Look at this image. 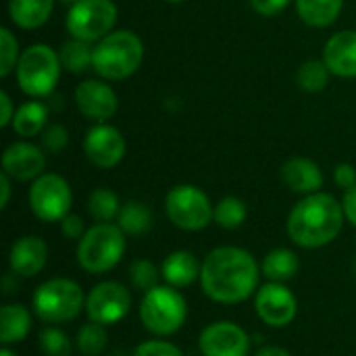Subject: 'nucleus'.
Masks as SVG:
<instances>
[{
  "label": "nucleus",
  "mask_w": 356,
  "mask_h": 356,
  "mask_svg": "<svg viewBox=\"0 0 356 356\" xmlns=\"http://www.w3.org/2000/svg\"><path fill=\"white\" fill-rule=\"evenodd\" d=\"M200 284L211 300L238 305L254 294L259 286V265L244 248L219 246L204 257Z\"/></svg>",
  "instance_id": "obj_1"
},
{
  "label": "nucleus",
  "mask_w": 356,
  "mask_h": 356,
  "mask_svg": "<svg viewBox=\"0 0 356 356\" xmlns=\"http://www.w3.org/2000/svg\"><path fill=\"white\" fill-rule=\"evenodd\" d=\"M344 209L332 194L315 192L294 204L288 236L300 248H321L334 242L344 225Z\"/></svg>",
  "instance_id": "obj_2"
},
{
  "label": "nucleus",
  "mask_w": 356,
  "mask_h": 356,
  "mask_svg": "<svg viewBox=\"0 0 356 356\" xmlns=\"http://www.w3.org/2000/svg\"><path fill=\"white\" fill-rule=\"evenodd\" d=\"M144 60V42L129 29H115L94 44L92 69L100 79L121 81L131 77Z\"/></svg>",
  "instance_id": "obj_3"
},
{
  "label": "nucleus",
  "mask_w": 356,
  "mask_h": 356,
  "mask_svg": "<svg viewBox=\"0 0 356 356\" xmlns=\"http://www.w3.org/2000/svg\"><path fill=\"white\" fill-rule=\"evenodd\" d=\"M60 58L58 50L48 44H31L21 50L17 63V83L23 94L29 98H48L52 96L58 79H60Z\"/></svg>",
  "instance_id": "obj_4"
},
{
  "label": "nucleus",
  "mask_w": 356,
  "mask_h": 356,
  "mask_svg": "<svg viewBox=\"0 0 356 356\" xmlns=\"http://www.w3.org/2000/svg\"><path fill=\"white\" fill-rule=\"evenodd\" d=\"M75 254L88 273L111 271L125 254V232L117 223H96L77 242Z\"/></svg>",
  "instance_id": "obj_5"
},
{
  "label": "nucleus",
  "mask_w": 356,
  "mask_h": 356,
  "mask_svg": "<svg viewBox=\"0 0 356 356\" xmlns=\"http://www.w3.org/2000/svg\"><path fill=\"white\" fill-rule=\"evenodd\" d=\"M31 305H33V313L44 323L54 325L75 319L86 307V296L79 284L65 277H54L44 282L35 290Z\"/></svg>",
  "instance_id": "obj_6"
},
{
  "label": "nucleus",
  "mask_w": 356,
  "mask_h": 356,
  "mask_svg": "<svg viewBox=\"0 0 356 356\" xmlns=\"http://www.w3.org/2000/svg\"><path fill=\"white\" fill-rule=\"evenodd\" d=\"M188 315L186 298L173 286H156L144 294L140 305V321L154 336H171L179 332Z\"/></svg>",
  "instance_id": "obj_7"
},
{
  "label": "nucleus",
  "mask_w": 356,
  "mask_h": 356,
  "mask_svg": "<svg viewBox=\"0 0 356 356\" xmlns=\"http://www.w3.org/2000/svg\"><path fill=\"white\" fill-rule=\"evenodd\" d=\"M165 213L169 221L184 232H200L215 221V207L211 198L192 184H179L167 192Z\"/></svg>",
  "instance_id": "obj_8"
},
{
  "label": "nucleus",
  "mask_w": 356,
  "mask_h": 356,
  "mask_svg": "<svg viewBox=\"0 0 356 356\" xmlns=\"http://www.w3.org/2000/svg\"><path fill=\"white\" fill-rule=\"evenodd\" d=\"M117 13V4L113 0H79L69 6L65 27L71 38L96 44L115 31Z\"/></svg>",
  "instance_id": "obj_9"
},
{
  "label": "nucleus",
  "mask_w": 356,
  "mask_h": 356,
  "mask_svg": "<svg viewBox=\"0 0 356 356\" xmlns=\"http://www.w3.org/2000/svg\"><path fill=\"white\" fill-rule=\"evenodd\" d=\"M29 209L31 213L46 223L63 221L71 213L73 192L69 181L58 173H42L29 186Z\"/></svg>",
  "instance_id": "obj_10"
},
{
  "label": "nucleus",
  "mask_w": 356,
  "mask_h": 356,
  "mask_svg": "<svg viewBox=\"0 0 356 356\" xmlns=\"http://www.w3.org/2000/svg\"><path fill=\"white\" fill-rule=\"evenodd\" d=\"M131 309V294L119 282H100L86 296V313L90 321L100 325L119 323Z\"/></svg>",
  "instance_id": "obj_11"
},
{
  "label": "nucleus",
  "mask_w": 356,
  "mask_h": 356,
  "mask_svg": "<svg viewBox=\"0 0 356 356\" xmlns=\"http://www.w3.org/2000/svg\"><path fill=\"white\" fill-rule=\"evenodd\" d=\"M73 98L77 111L94 123H108L119 111V96L106 79H83Z\"/></svg>",
  "instance_id": "obj_12"
},
{
  "label": "nucleus",
  "mask_w": 356,
  "mask_h": 356,
  "mask_svg": "<svg viewBox=\"0 0 356 356\" xmlns=\"http://www.w3.org/2000/svg\"><path fill=\"white\" fill-rule=\"evenodd\" d=\"M125 138L111 123H96L83 138V154L98 169H113L125 156Z\"/></svg>",
  "instance_id": "obj_13"
},
{
  "label": "nucleus",
  "mask_w": 356,
  "mask_h": 356,
  "mask_svg": "<svg viewBox=\"0 0 356 356\" xmlns=\"http://www.w3.org/2000/svg\"><path fill=\"white\" fill-rule=\"evenodd\" d=\"M254 309L263 323L271 327H286L296 319L298 300L292 294V290L284 284L269 282L257 292Z\"/></svg>",
  "instance_id": "obj_14"
},
{
  "label": "nucleus",
  "mask_w": 356,
  "mask_h": 356,
  "mask_svg": "<svg viewBox=\"0 0 356 356\" xmlns=\"http://www.w3.org/2000/svg\"><path fill=\"white\" fill-rule=\"evenodd\" d=\"M198 348L202 356H248L250 338L234 321H215L202 330Z\"/></svg>",
  "instance_id": "obj_15"
},
{
  "label": "nucleus",
  "mask_w": 356,
  "mask_h": 356,
  "mask_svg": "<svg viewBox=\"0 0 356 356\" xmlns=\"http://www.w3.org/2000/svg\"><path fill=\"white\" fill-rule=\"evenodd\" d=\"M46 152L31 142H13L2 152V171L15 181H33L44 173Z\"/></svg>",
  "instance_id": "obj_16"
},
{
  "label": "nucleus",
  "mask_w": 356,
  "mask_h": 356,
  "mask_svg": "<svg viewBox=\"0 0 356 356\" xmlns=\"http://www.w3.org/2000/svg\"><path fill=\"white\" fill-rule=\"evenodd\" d=\"M48 261V246L38 236H23L19 238L8 252L10 271L17 277H33L38 275Z\"/></svg>",
  "instance_id": "obj_17"
},
{
  "label": "nucleus",
  "mask_w": 356,
  "mask_h": 356,
  "mask_svg": "<svg viewBox=\"0 0 356 356\" xmlns=\"http://www.w3.org/2000/svg\"><path fill=\"white\" fill-rule=\"evenodd\" d=\"M323 60L338 77H356V29L334 33L323 46Z\"/></svg>",
  "instance_id": "obj_18"
},
{
  "label": "nucleus",
  "mask_w": 356,
  "mask_h": 356,
  "mask_svg": "<svg viewBox=\"0 0 356 356\" xmlns=\"http://www.w3.org/2000/svg\"><path fill=\"white\" fill-rule=\"evenodd\" d=\"M282 179L292 192L305 194V196L319 192L323 186V173L319 165L305 156H294L286 161L282 167Z\"/></svg>",
  "instance_id": "obj_19"
},
{
  "label": "nucleus",
  "mask_w": 356,
  "mask_h": 356,
  "mask_svg": "<svg viewBox=\"0 0 356 356\" xmlns=\"http://www.w3.org/2000/svg\"><path fill=\"white\" fill-rule=\"evenodd\" d=\"M200 269L202 265L198 263V259L188 252V250H175L171 252L161 267V275L163 280L173 286V288H186L190 284H194L200 277Z\"/></svg>",
  "instance_id": "obj_20"
},
{
  "label": "nucleus",
  "mask_w": 356,
  "mask_h": 356,
  "mask_svg": "<svg viewBox=\"0 0 356 356\" xmlns=\"http://www.w3.org/2000/svg\"><path fill=\"white\" fill-rule=\"evenodd\" d=\"M54 10V0H8V17L21 29L42 27Z\"/></svg>",
  "instance_id": "obj_21"
},
{
  "label": "nucleus",
  "mask_w": 356,
  "mask_h": 356,
  "mask_svg": "<svg viewBox=\"0 0 356 356\" xmlns=\"http://www.w3.org/2000/svg\"><path fill=\"white\" fill-rule=\"evenodd\" d=\"M46 125H48V104L40 100H27L21 106H17L10 123L13 131L25 140L40 136Z\"/></svg>",
  "instance_id": "obj_22"
},
{
  "label": "nucleus",
  "mask_w": 356,
  "mask_h": 356,
  "mask_svg": "<svg viewBox=\"0 0 356 356\" xmlns=\"http://www.w3.org/2000/svg\"><path fill=\"white\" fill-rule=\"evenodd\" d=\"M31 330V313L23 305H4L0 311V342L2 346L19 344Z\"/></svg>",
  "instance_id": "obj_23"
},
{
  "label": "nucleus",
  "mask_w": 356,
  "mask_h": 356,
  "mask_svg": "<svg viewBox=\"0 0 356 356\" xmlns=\"http://www.w3.org/2000/svg\"><path fill=\"white\" fill-rule=\"evenodd\" d=\"M296 13L309 27H330L342 13L344 0H294Z\"/></svg>",
  "instance_id": "obj_24"
},
{
  "label": "nucleus",
  "mask_w": 356,
  "mask_h": 356,
  "mask_svg": "<svg viewBox=\"0 0 356 356\" xmlns=\"http://www.w3.org/2000/svg\"><path fill=\"white\" fill-rule=\"evenodd\" d=\"M263 273L267 275L269 282H277V284H284L288 280H292L298 269H300V261L296 257V252L288 250V248H275L271 250L265 259H263V265H261Z\"/></svg>",
  "instance_id": "obj_25"
},
{
  "label": "nucleus",
  "mask_w": 356,
  "mask_h": 356,
  "mask_svg": "<svg viewBox=\"0 0 356 356\" xmlns=\"http://www.w3.org/2000/svg\"><path fill=\"white\" fill-rule=\"evenodd\" d=\"M58 58L63 69H67L69 73H83L88 69H92L94 63V44L71 38L67 42H63L60 50H58Z\"/></svg>",
  "instance_id": "obj_26"
},
{
  "label": "nucleus",
  "mask_w": 356,
  "mask_h": 356,
  "mask_svg": "<svg viewBox=\"0 0 356 356\" xmlns=\"http://www.w3.org/2000/svg\"><path fill=\"white\" fill-rule=\"evenodd\" d=\"M117 225L127 236H142L152 227V213L144 202L129 200L121 207V213L117 217Z\"/></svg>",
  "instance_id": "obj_27"
},
{
  "label": "nucleus",
  "mask_w": 356,
  "mask_h": 356,
  "mask_svg": "<svg viewBox=\"0 0 356 356\" xmlns=\"http://www.w3.org/2000/svg\"><path fill=\"white\" fill-rule=\"evenodd\" d=\"M121 207L119 196L108 188H98L88 198V213L96 223H113V219L119 217Z\"/></svg>",
  "instance_id": "obj_28"
},
{
  "label": "nucleus",
  "mask_w": 356,
  "mask_h": 356,
  "mask_svg": "<svg viewBox=\"0 0 356 356\" xmlns=\"http://www.w3.org/2000/svg\"><path fill=\"white\" fill-rule=\"evenodd\" d=\"M332 75H334V73L330 71V67L325 65L323 58H311V60H305V63L298 67L296 83H298L305 92L315 94V92H321V90L327 88Z\"/></svg>",
  "instance_id": "obj_29"
},
{
  "label": "nucleus",
  "mask_w": 356,
  "mask_h": 356,
  "mask_svg": "<svg viewBox=\"0 0 356 356\" xmlns=\"http://www.w3.org/2000/svg\"><path fill=\"white\" fill-rule=\"evenodd\" d=\"M248 217L244 200L238 196H225L215 204V223L223 229H238Z\"/></svg>",
  "instance_id": "obj_30"
},
{
  "label": "nucleus",
  "mask_w": 356,
  "mask_h": 356,
  "mask_svg": "<svg viewBox=\"0 0 356 356\" xmlns=\"http://www.w3.org/2000/svg\"><path fill=\"white\" fill-rule=\"evenodd\" d=\"M106 342H108V334H106L104 325H100L96 321H90L83 327H79L77 340H75L77 350L83 356H98L106 348Z\"/></svg>",
  "instance_id": "obj_31"
},
{
  "label": "nucleus",
  "mask_w": 356,
  "mask_h": 356,
  "mask_svg": "<svg viewBox=\"0 0 356 356\" xmlns=\"http://www.w3.org/2000/svg\"><path fill=\"white\" fill-rule=\"evenodd\" d=\"M21 50L15 33L8 27H0V77H8L19 63Z\"/></svg>",
  "instance_id": "obj_32"
},
{
  "label": "nucleus",
  "mask_w": 356,
  "mask_h": 356,
  "mask_svg": "<svg viewBox=\"0 0 356 356\" xmlns=\"http://www.w3.org/2000/svg\"><path fill=\"white\" fill-rule=\"evenodd\" d=\"M40 348L44 356H71L73 344L63 330L48 325L40 332Z\"/></svg>",
  "instance_id": "obj_33"
},
{
  "label": "nucleus",
  "mask_w": 356,
  "mask_h": 356,
  "mask_svg": "<svg viewBox=\"0 0 356 356\" xmlns=\"http://www.w3.org/2000/svg\"><path fill=\"white\" fill-rule=\"evenodd\" d=\"M159 275H161L159 269L150 261H146V259H138L129 267V280H131V284L138 290H142L144 294L159 286Z\"/></svg>",
  "instance_id": "obj_34"
},
{
  "label": "nucleus",
  "mask_w": 356,
  "mask_h": 356,
  "mask_svg": "<svg viewBox=\"0 0 356 356\" xmlns=\"http://www.w3.org/2000/svg\"><path fill=\"white\" fill-rule=\"evenodd\" d=\"M40 142L44 152L48 154H58L65 150V146L69 144V131L65 125L60 123H48L44 127V131L40 134Z\"/></svg>",
  "instance_id": "obj_35"
},
{
  "label": "nucleus",
  "mask_w": 356,
  "mask_h": 356,
  "mask_svg": "<svg viewBox=\"0 0 356 356\" xmlns=\"http://www.w3.org/2000/svg\"><path fill=\"white\" fill-rule=\"evenodd\" d=\"M134 356H184L181 350L171 344V342H165V340H148V342H142Z\"/></svg>",
  "instance_id": "obj_36"
},
{
  "label": "nucleus",
  "mask_w": 356,
  "mask_h": 356,
  "mask_svg": "<svg viewBox=\"0 0 356 356\" xmlns=\"http://www.w3.org/2000/svg\"><path fill=\"white\" fill-rule=\"evenodd\" d=\"M86 225H83V219L75 213H69L63 221H60V234L67 238V240H81L83 234H86Z\"/></svg>",
  "instance_id": "obj_37"
},
{
  "label": "nucleus",
  "mask_w": 356,
  "mask_h": 356,
  "mask_svg": "<svg viewBox=\"0 0 356 356\" xmlns=\"http://www.w3.org/2000/svg\"><path fill=\"white\" fill-rule=\"evenodd\" d=\"M292 0H250V6L261 17H275L284 8H288Z\"/></svg>",
  "instance_id": "obj_38"
},
{
  "label": "nucleus",
  "mask_w": 356,
  "mask_h": 356,
  "mask_svg": "<svg viewBox=\"0 0 356 356\" xmlns=\"http://www.w3.org/2000/svg\"><path fill=\"white\" fill-rule=\"evenodd\" d=\"M334 179L340 188L348 190L356 186V169L350 163H340L336 169H334Z\"/></svg>",
  "instance_id": "obj_39"
},
{
  "label": "nucleus",
  "mask_w": 356,
  "mask_h": 356,
  "mask_svg": "<svg viewBox=\"0 0 356 356\" xmlns=\"http://www.w3.org/2000/svg\"><path fill=\"white\" fill-rule=\"evenodd\" d=\"M15 104L8 92H0V127H10L13 117H15Z\"/></svg>",
  "instance_id": "obj_40"
},
{
  "label": "nucleus",
  "mask_w": 356,
  "mask_h": 356,
  "mask_svg": "<svg viewBox=\"0 0 356 356\" xmlns=\"http://www.w3.org/2000/svg\"><path fill=\"white\" fill-rule=\"evenodd\" d=\"M342 209H344V217H346V221H350V223L356 227V186L348 188V190L344 192Z\"/></svg>",
  "instance_id": "obj_41"
},
{
  "label": "nucleus",
  "mask_w": 356,
  "mask_h": 356,
  "mask_svg": "<svg viewBox=\"0 0 356 356\" xmlns=\"http://www.w3.org/2000/svg\"><path fill=\"white\" fill-rule=\"evenodd\" d=\"M0 192H2V196H0V209H6V204L10 200V177L4 171L0 173Z\"/></svg>",
  "instance_id": "obj_42"
},
{
  "label": "nucleus",
  "mask_w": 356,
  "mask_h": 356,
  "mask_svg": "<svg viewBox=\"0 0 356 356\" xmlns=\"http://www.w3.org/2000/svg\"><path fill=\"white\" fill-rule=\"evenodd\" d=\"M257 356H292L288 350H284V348H280V346H265V348H261Z\"/></svg>",
  "instance_id": "obj_43"
},
{
  "label": "nucleus",
  "mask_w": 356,
  "mask_h": 356,
  "mask_svg": "<svg viewBox=\"0 0 356 356\" xmlns=\"http://www.w3.org/2000/svg\"><path fill=\"white\" fill-rule=\"evenodd\" d=\"M0 356H17L8 346H2V350H0Z\"/></svg>",
  "instance_id": "obj_44"
},
{
  "label": "nucleus",
  "mask_w": 356,
  "mask_h": 356,
  "mask_svg": "<svg viewBox=\"0 0 356 356\" xmlns=\"http://www.w3.org/2000/svg\"><path fill=\"white\" fill-rule=\"evenodd\" d=\"M60 4H65V6H73V4H77L79 0H58Z\"/></svg>",
  "instance_id": "obj_45"
},
{
  "label": "nucleus",
  "mask_w": 356,
  "mask_h": 356,
  "mask_svg": "<svg viewBox=\"0 0 356 356\" xmlns=\"http://www.w3.org/2000/svg\"><path fill=\"white\" fill-rule=\"evenodd\" d=\"M167 2H171V4H179V2H186V0H167Z\"/></svg>",
  "instance_id": "obj_46"
},
{
  "label": "nucleus",
  "mask_w": 356,
  "mask_h": 356,
  "mask_svg": "<svg viewBox=\"0 0 356 356\" xmlns=\"http://www.w3.org/2000/svg\"><path fill=\"white\" fill-rule=\"evenodd\" d=\"M115 356H125V355H115Z\"/></svg>",
  "instance_id": "obj_47"
}]
</instances>
